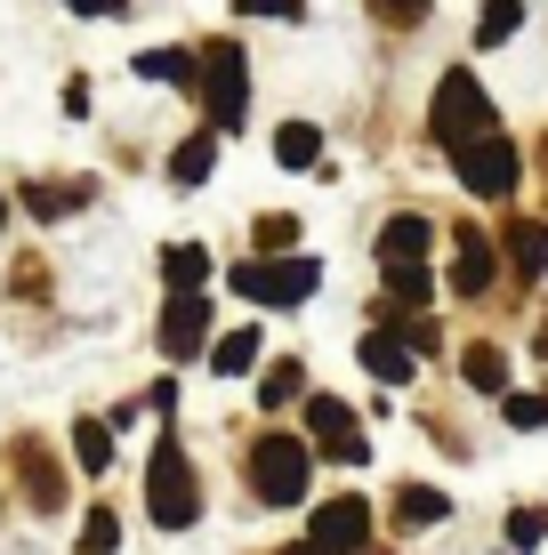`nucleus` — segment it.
I'll return each instance as SVG.
<instances>
[{
  "instance_id": "1",
  "label": "nucleus",
  "mask_w": 548,
  "mask_h": 555,
  "mask_svg": "<svg viewBox=\"0 0 548 555\" xmlns=\"http://www.w3.org/2000/svg\"><path fill=\"white\" fill-rule=\"evenodd\" d=\"M145 515L162 531H186L202 515V483H194V459H186L178 435H154V459H145Z\"/></svg>"
},
{
  "instance_id": "2",
  "label": "nucleus",
  "mask_w": 548,
  "mask_h": 555,
  "mask_svg": "<svg viewBox=\"0 0 548 555\" xmlns=\"http://www.w3.org/2000/svg\"><path fill=\"white\" fill-rule=\"evenodd\" d=\"M428 129H436V145H468V138H484V129H500L493 121V98H484V81L468 65H451L444 81H436V105H428Z\"/></svg>"
},
{
  "instance_id": "3",
  "label": "nucleus",
  "mask_w": 548,
  "mask_h": 555,
  "mask_svg": "<svg viewBox=\"0 0 548 555\" xmlns=\"http://www.w3.org/2000/svg\"><path fill=\"white\" fill-rule=\"evenodd\" d=\"M307 475H315V443H298V435H258L251 491L267 507H298V500H307Z\"/></svg>"
},
{
  "instance_id": "4",
  "label": "nucleus",
  "mask_w": 548,
  "mask_h": 555,
  "mask_svg": "<svg viewBox=\"0 0 548 555\" xmlns=\"http://www.w3.org/2000/svg\"><path fill=\"white\" fill-rule=\"evenodd\" d=\"M451 178H460L476 202H508V194H517V178H524V162H517V145H508L500 129H484V138L451 145Z\"/></svg>"
},
{
  "instance_id": "5",
  "label": "nucleus",
  "mask_w": 548,
  "mask_h": 555,
  "mask_svg": "<svg viewBox=\"0 0 548 555\" xmlns=\"http://www.w3.org/2000/svg\"><path fill=\"white\" fill-rule=\"evenodd\" d=\"M315 282H323V266H315V258H291V266H258V258H242V266H226V291H234V298H258V306L315 298Z\"/></svg>"
},
{
  "instance_id": "6",
  "label": "nucleus",
  "mask_w": 548,
  "mask_h": 555,
  "mask_svg": "<svg viewBox=\"0 0 548 555\" xmlns=\"http://www.w3.org/2000/svg\"><path fill=\"white\" fill-rule=\"evenodd\" d=\"M307 443L323 459H339V467H364L371 459L364 418H355V403H339V395H307Z\"/></svg>"
},
{
  "instance_id": "7",
  "label": "nucleus",
  "mask_w": 548,
  "mask_h": 555,
  "mask_svg": "<svg viewBox=\"0 0 548 555\" xmlns=\"http://www.w3.org/2000/svg\"><path fill=\"white\" fill-rule=\"evenodd\" d=\"M202 105H211L218 129H242V113H251V65H242L234 41H218L202 56Z\"/></svg>"
},
{
  "instance_id": "8",
  "label": "nucleus",
  "mask_w": 548,
  "mask_h": 555,
  "mask_svg": "<svg viewBox=\"0 0 548 555\" xmlns=\"http://www.w3.org/2000/svg\"><path fill=\"white\" fill-rule=\"evenodd\" d=\"M307 540L331 547V555H364V547H371V507H364V500H323Z\"/></svg>"
},
{
  "instance_id": "9",
  "label": "nucleus",
  "mask_w": 548,
  "mask_h": 555,
  "mask_svg": "<svg viewBox=\"0 0 548 555\" xmlns=\"http://www.w3.org/2000/svg\"><path fill=\"white\" fill-rule=\"evenodd\" d=\"M202 338H211V298H202V291H178V298L162 306V354L186 362V354H202Z\"/></svg>"
},
{
  "instance_id": "10",
  "label": "nucleus",
  "mask_w": 548,
  "mask_h": 555,
  "mask_svg": "<svg viewBox=\"0 0 548 555\" xmlns=\"http://www.w3.org/2000/svg\"><path fill=\"white\" fill-rule=\"evenodd\" d=\"M411 362H420V347H411L395 322H380V331H364V371L380 378V387H404L411 378Z\"/></svg>"
},
{
  "instance_id": "11",
  "label": "nucleus",
  "mask_w": 548,
  "mask_h": 555,
  "mask_svg": "<svg viewBox=\"0 0 548 555\" xmlns=\"http://www.w3.org/2000/svg\"><path fill=\"white\" fill-rule=\"evenodd\" d=\"M428 250H436V225H428L420 209H395V218L380 225V266H411Z\"/></svg>"
},
{
  "instance_id": "12",
  "label": "nucleus",
  "mask_w": 548,
  "mask_h": 555,
  "mask_svg": "<svg viewBox=\"0 0 548 555\" xmlns=\"http://www.w3.org/2000/svg\"><path fill=\"white\" fill-rule=\"evenodd\" d=\"M451 242H460V266H451V298H484V291H493V242H484L476 234V225H460V234H451Z\"/></svg>"
},
{
  "instance_id": "13",
  "label": "nucleus",
  "mask_w": 548,
  "mask_h": 555,
  "mask_svg": "<svg viewBox=\"0 0 548 555\" xmlns=\"http://www.w3.org/2000/svg\"><path fill=\"white\" fill-rule=\"evenodd\" d=\"M211 169H218V121L202 129V138H186L178 153H169V185H202Z\"/></svg>"
},
{
  "instance_id": "14",
  "label": "nucleus",
  "mask_w": 548,
  "mask_h": 555,
  "mask_svg": "<svg viewBox=\"0 0 548 555\" xmlns=\"http://www.w3.org/2000/svg\"><path fill=\"white\" fill-rule=\"evenodd\" d=\"M444 515H451V500L436 483H404V491H395V524H404V531H428V524H444Z\"/></svg>"
},
{
  "instance_id": "15",
  "label": "nucleus",
  "mask_w": 548,
  "mask_h": 555,
  "mask_svg": "<svg viewBox=\"0 0 548 555\" xmlns=\"http://www.w3.org/2000/svg\"><path fill=\"white\" fill-rule=\"evenodd\" d=\"M16 475H25V491H33V507H65V483H56V467L41 459V443H16Z\"/></svg>"
},
{
  "instance_id": "16",
  "label": "nucleus",
  "mask_w": 548,
  "mask_h": 555,
  "mask_svg": "<svg viewBox=\"0 0 548 555\" xmlns=\"http://www.w3.org/2000/svg\"><path fill=\"white\" fill-rule=\"evenodd\" d=\"M138 81H169V89H194L202 65L186 49H138Z\"/></svg>"
},
{
  "instance_id": "17",
  "label": "nucleus",
  "mask_w": 548,
  "mask_h": 555,
  "mask_svg": "<svg viewBox=\"0 0 548 555\" xmlns=\"http://www.w3.org/2000/svg\"><path fill=\"white\" fill-rule=\"evenodd\" d=\"M275 162L282 169H315V162H323V129H315V121H282L275 129Z\"/></svg>"
},
{
  "instance_id": "18",
  "label": "nucleus",
  "mask_w": 548,
  "mask_h": 555,
  "mask_svg": "<svg viewBox=\"0 0 548 555\" xmlns=\"http://www.w3.org/2000/svg\"><path fill=\"white\" fill-rule=\"evenodd\" d=\"M508 266H517L524 282H540L548 274V225H533V218L508 225Z\"/></svg>"
},
{
  "instance_id": "19",
  "label": "nucleus",
  "mask_w": 548,
  "mask_h": 555,
  "mask_svg": "<svg viewBox=\"0 0 548 555\" xmlns=\"http://www.w3.org/2000/svg\"><path fill=\"white\" fill-rule=\"evenodd\" d=\"M380 274H387V306H428V298H436V274H428V258L380 266Z\"/></svg>"
},
{
  "instance_id": "20",
  "label": "nucleus",
  "mask_w": 548,
  "mask_h": 555,
  "mask_svg": "<svg viewBox=\"0 0 548 555\" xmlns=\"http://www.w3.org/2000/svg\"><path fill=\"white\" fill-rule=\"evenodd\" d=\"M460 378H468L476 395H508V354H500V347H468V354H460Z\"/></svg>"
},
{
  "instance_id": "21",
  "label": "nucleus",
  "mask_w": 548,
  "mask_h": 555,
  "mask_svg": "<svg viewBox=\"0 0 548 555\" xmlns=\"http://www.w3.org/2000/svg\"><path fill=\"white\" fill-rule=\"evenodd\" d=\"M202 274H211V250H202V242H169L162 250V282L169 291H194Z\"/></svg>"
},
{
  "instance_id": "22",
  "label": "nucleus",
  "mask_w": 548,
  "mask_h": 555,
  "mask_svg": "<svg viewBox=\"0 0 548 555\" xmlns=\"http://www.w3.org/2000/svg\"><path fill=\"white\" fill-rule=\"evenodd\" d=\"M81 202H89V178H73V185H25V209H33V218H73Z\"/></svg>"
},
{
  "instance_id": "23",
  "label": "nucleus",
  "mask_w": 548,
  "mask_h": 555,
  "mask_svg": "<svg viewBox=\"0 0 548 555\" xmlns=\"http://www.w3.org/2000/svg\"><path fill=\"white\" fill-rule=\"evenodd\" d=\"M73 459H81V475L113 467V427H105V418H81V427H73Z\"/></svg>"
},
{
  "instance_id": "24",
  "label": "nucleus",
  "mask_w": 548,
  "mask_h": 555,
  "mask_svg": "<svg viewBox=\"0 0 548 555\" xmlns=\"http://www.w3.org/2000/svg\"><path fill=\"white\" fill-rule=\"evenodd\" d=\"M298 395H307V362H275V371L258 378V403H267V411L298 403Z\"/></svg>"
},
{
  "instance_id": "25",
  "label": "nucleus",
  "mask_w": 548,
  "mask_h": 555,
  "mask_svg": "<svg viewBox=\"0 0 548 555\" xmlns=\"http://www.w3.org/2000/svg\"><path fill=\"white\" fill-rule=\"evenodd\" d=\"M258 347H267V338H258V331H226V338H218V347H211V362H218V378H234V371H251V362H258Z\"/></svg>"
},
{
  "instance_id": "26",
  "label": "nucleus",
  "mask_w": 548,
  "mask_h": 555,
  "mask_svg": "<svg viewBox=\"0 0 548 555\" xmlns=\"http://www.w3.org/2000/svg\"><path fill=\"white\" fill-rule=\"evenodd\" d=\"M517 25H524L517 0H493V9H484V25H476V41H484V49H500V41H517Z\"/></svg>"
},
{
  "instance_id": "27",
  "label": "nucleus",
  "mask_w": 548,
  "mask_h": 555,
  "mask_svg": "<svg viewBox=\"0 0 548 555\" xmlns=\"http://www.w3.org/2000/svg\"><path fill=\"white\" fill-rule=\"evenodd\" d=\"M122 547V524H113L105 507H89V524H81V555H113Z\"/></svg>"
},
{
  "instance_id": "28",
  "label": "nucleus",
  "mask_w": 548,
  "mask_h": 555,
  "mask_svg": "<svg viewBox=\"0 0 548 555\" xmlns=\"http://www.w3.org/2000/svg\"><path fill=\"white\" fill-rule=\"evenodd\" d=\"M548 540V507H517L508 515V547H540Z\"/></svg>"
},
{
  "instance_id": "29",
  "label": "nucleus",
  "mask_w": 548,
  "mask_h": 555,
  "mask_svg": "<svg viewBox=\"0 0 548 555\" xmlns=\"http://www.w3.org/2000/svg\"><path fill=\"white\" fill-rule=\"evenodd\" d=\"M371 16L395 33H411V25H428V0H371Z\"/></svg>"
},
{
  "instance_id": "30",
  "label": "nucleus",
  "mask_w": 548,
  "mask_h": 555,
  "mask_svg": "<svg viewBox=\"0 0 548 555\" xmlns=\"http://www.w3.org/2000/svg\"><path fill=\"white\" fill-rule=\"evenodd\" d=\"M508 427H548V395H508Z\"/></svg>"
},
{
  "instance_id": "31",
  "label": "nucleus",
  "mask_w": 548,
  "mask_h": 555,
  "mask_svg": "<svg viewBox=\"0 0 548 555\" xmlns=\"http://www.w3.org/2000/svg\"><path fill=\"white\" fill-rule=\"evenodd\" d=\"M258 242H267V250H291V242H298V218H258Z\"/></svg>"
},
{
  "instance_id": "32",
  "label": "nucleus",
  "mask_w": 548,
  "mask_h": 555,
  "mask_svg": "<svg viewBox=\"0 0 548 555\" xmlns=\"http://www.w3.org/2000/svg\"><path fill=\"white\" fill-rule=\"evenodd\" d=\"M242 16H307V0H234Z\"/></svg>"
},
{
  "instance_id": "33",
  "label": "nucleus",
  "mask_w": 548,
  "mask_h": 555,
  "mask_svg": "<svg viewBox=\"0 0 548 555\" xmlns=\"http://www.w3.org/2000/svg\"><path fill=\"white\" fill-rule=\"evenodd\" d=\"M65 9H81V16H122L129 0H65Z\"/></svg>"
},
{
  "instance_id": "34",
  "label": "nucleus",
  "mask_w": 548,
  "mask_h": 555,
  "mask_svg": "<svg viewBox=\"0 0 548 555\" xmlns=\"http://www.w3.org/2000/svg\"><path fill=\"white\" fill-rule=\"evenodd\" d=\"M282 555H331V547H315V540H298V547H282Z\"/></svg>"
},
{
  "instance_id": "35",
  "label": "nucleus",
  "mask_w": 548,
  "mask_h": 555,
  "mask_svg": "<svg viewBox=\"0 0 548 555\" xmlns=\"http://www.w3.org/2000/svg\"><path fill=\"white\" fill-rule=\"evenodd\" d=\"M533 347H540V354H548V322H540V338H533Z\"/></svg>"
},
{
  "instance_id": "36",
  "label": "nucleus",
  "mask_w": 548,
  "mask_h": 555,
  "mask_svg": "<svg viewBox=\"0 0 548 555\" xmlns=\"http://www.w3.org/2000/svg\"><path fill=\"white\" fill-rule=\"evenodd\" d=\"M0 225H9V202H0Z\"/></svg>"
}]
</instances>
